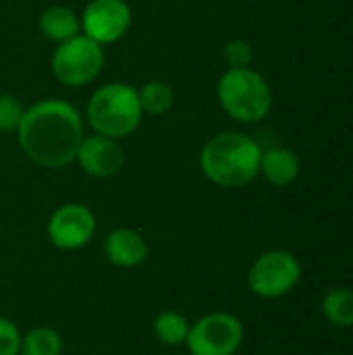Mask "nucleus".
Wrapping results in <instances>:
<instances>
[{
    "label": "nucleus",
    "mask_w": 353,
    "mask_h": 355,
    "mask_svg": "<svg viewBox=\"0 0 353 355\" xmlns=\"http://www.w3.org/2000/svg\"><path fill=\"white\" fill-rule=\"evenodd\" d=\"M17 137L21 150L33 164L64 168L75 162L83 139V119L71 102L46 98L25 108Z\"/></svg>",
    "instance_id": "nucleus-1"
},
{
    "label": "nucleus",
    "mask_w": 353,
    "mask_h": 355,
    "mask_svg": "<svg viewBox=\"0 0 353 355\" xmlns=\"http://www.w3.org/2000/svg\"><path fill=\"white\" fill-rule=\"evenodd\" d=\"M262 148L256 139L237 131H223L206 141L200 166L206 179L225 189L250 185L260 175Z\"/></svg>",
    "instance_id": "nucleus-2"
},
{
    "label": "nucleus",
    "mask_w": 353,
    "mask_h": 355,
    "mask_svg": "<svg viewBox=\"0 0 353 355\" xmlns=\"http://www.w3.org/2000/svg\"><path fill=\"white\" fill-rule=\"evenodd\" d=\"M144 116L139 94L133 85L112 81L98 87L87 102V123L94 133L123 139L135 133Z\"/></svg>",
    "instance_id": "nucleus-3"
},
{
    "label": "nucleus",
    "mask_w": 353,
    "mask_h": 355,
    "mask_svg": "<svg viewBox=\"0 0 353 355\" xmlns=\"http://www.w3.org/2000/svg\"><path fill=\"white\" fill-rule=\"evenodd\" d=\"M221 108L239 123H258L268 116L273 108V89L268 81L248 69H227L216 85Z\"/></svg>",
    "instance_id": "nucleus-4"
},
{
    "label": "nucleus",
    "mask_w": 353,
    "mask_h": 355,
    "mask_svg": "<svg viewBox=\"0 0 353 355\" xmlns=\"http://www.w3.org/2000/svg\"><path fill=\"white\" fill-rule=\"evenodd\" d=\"M50 67H52V75L62 85L83 87L102 73L104 50L98 42L79 33L56 46Z\"/></svg>",
    "instance_id": "nucleus-5"
},
{
    "label": "nucleus",
    "mask_w": 353,
    "mask_h": 355,
    "mask_svg": "<svg viewBox=\"0 0 353 355\" xmlns=\"http://www.w3.org/2000/svg\"><path fill=\"white\" fill-rule=\"evenodd\" d=\"M302 281V264L287 250H270L260 254L248 270V287L262 300H279L289 295Z\"/></svg>",
    "instance_id": "nucleus-6"
},
{
    "label": "nucleus",
    "mask_w": 353,
    "mask_h": 355,
    "mask_svg": "<svg viewBox=\"0 0 353 355\" xmlns=\"http://www.w3.org/2000/svg\"><path fill=\"white\" fill-rule=\"evenodd\" d=\"M243 324L229 312H210L189 327L187 349L191 355H235L243 345Z\"/></svg>",
    "instance_id": "nucleus-7"
},
{
    "label": "nucleus",
    "mask_w": 353,
    "mask_h": 355,
    "mask_svg": "<svg viewBox=\"0 0 353 355\" xmlns=\"http://www.w3.org/2000/svg\"><path fill=\"white\" fill-rule=\"evenodd\" d=\"M48 239L54 248L75 252L85 248L96 235V216L85 204H62L56 208L46 225Z\"/></svg>",
    "instance_id": "nucleus-8"
},
{
    "label": "nucleus",
    "mask_w": 353,
    "mask_h": 355,
    "mask_svg": "<svg viewBox=\"0 0 353 355\" xmlns=\"http://www.w3.org/2000/svg\"><path fill=\"white\" fill-rule=\"evenodd\" d=\"M79 21L83 35L100 46L114 44L131 27V6L125 0H92Z\"/></svg>",
    "instance_id": "nucleus-9"
},
{
    "label": "nucleus",
    "mask_w": 353,
    "mask_h": 355,
    "mask_svg": "<svg viewBox=\"0 0 353 355\" xmlns=\"http://www.w3.org/2000/svg\"><path fill=\"white\" fill-rule=\"evenodd\" d=\"M75 162L81 171L96 179H110L119 175L125 166V154L119 146V139L104 135H83Z\"/></svg>",
    "instance_id": "nucleus-10"
},
{
    "label": "nucleus",
    "mask_w": 353,
    "mask_h": 355,
    "mask_svg": "<svg viewBox=\"0 0 353 355\" xmlns=\"http://www.w3.org/2000/svg\"><path fill=\"white\" fill-rule=\"evenodd\" d=\"M148 241L135 229H112L104 239V256L117 268H135L148 258Z\"/></svg>",
    "instance_id": "nucleus-11"
},
{
    "label": "nucleus",
    "mask_w": 353,
    "mask_h": 355,
    "mask_svg": "<svg viewBox=\"0 0 353 355\" xmlns=\"http://www.w3.org/2000/svg\"><path fill=\"white\" fill-rule=\"evenodd\" d=\"M260 175L275 187H287L300 177V158L289 148H270L262 152Z\"/></svg>",
    "instance_id": "nucleus-12"
},
{
    "label": "nucleus",
    "mask_w": 353,
    "mask_h": 355,
    "mask_svg": "<svg viewBox=\"0 0 353 355\" xmlns=\"http://www.w3.org/2000/svg\"><path fill=\"white\" fill-rule=\"evenodd\" d=\"M40 31L44 33L46 40L62 44L81 31V21L75 15L73 8L62 6V4H52L42 10L40 15Z\"/></svg>",
    "instance_id": "nucleus-13"
},
{
    "label": "nucleus",
    "mask_w": 353,
    "mask_h": 355,
    "mask_svg": "<svg viewBox=\"0 0 353 355\" xmlns=\"http://www.w3.org/2000/svg\"><path fill=\"white\" fill-rule=\"evenodd\" d=\"M322 314L337 329H353V289L335 287L322 297Z\"/></svg>",
    "instance_id": "nucleus-14"
},
{
    "label": "nucleus",
    "mask_w": 353,
    "mask_h": 355,
    "mask_svg": "<svg viewBox=\"0 0 353 355\" xmlns=\"http://www.w3.org/2000/svg\"><path fill=\"white\" fill-rule=\"evenodd\" d=\"M189 327H191V322H189L181 312H175V310H164V312H160V314L156 316L154 324H152L156 339H158L162 345H169V347L185 345L187 335H189Z\"/></svg>",
    "instance_id": "nucleus-15"
},
{
    "label": "nucleus",
    "mask_w": 353,
    "mask_h": 355,
    "mask_svg": "<svg viewBox=\"0 0 353 355\" xmlns=\"http://www.w3.org/2000/svg\"><path fill=\"white\" fill-rule=\"evenodd\" d=\"M62 337L50 327H35L21 339L19 355H62Z\"/></svg>",
    "instance_id": "nucleus-16"
},
{
    "label": "nucleus",
    "mask_w": 353,
    "mask_h": 355,
    "mask_svg": "<svg viewBox=\"0 0 353 355\" xmlns=\"http://www.w3.org/2000/svg\"><path fill=\"white\" fill-rule=\"evenodd\" d=\"M137 94H139L141 110L152 114V116H160V114L169 112L173 108V102H175L173 87L166 81H160V79L144 83V87L137 89Z\"/></svg>",
    "instance_id": "nucleus-17"
},
{
    "label": "nucleus",
    "mask_w": 353,
    "mask_h": 355,
    "mask_svg": "<svg viewBox=\"0 0 353 355\" xmlns=\"http://www.w3.org/2000/svg\"><path fill=\"white\" fill-rule=\"evenodd\" d=\"M23 104L19 102V98H15L12 94H0V131L8 133V131H17L21 119H23Z\"/></svg>",
    "instance_id": "nucleus-18"
},
{
    "label": "nucleus",
    "mask_w": 353,
    "mask_h": 355,
    "mask_svg": "<svg viewBox=\"0 0 353 355\" xmlns=\"http://www.w3.org/2000/svg\"><path fill=\"white\" fill-rule=\"evenodd\" d=\"M225 60L229 69H248L254 60V48L246 40H231L225 46Z\"/></svg>",
    "instance_id": "nucleus-19"
},
{
    "label": "nucleus",
    "mask_w": 353,
    "mask_h": 355,
    "mask_svg": "<svg viewBox=\"0 0 353 355\" xmlns=\"http://www.w3.org/2000/svg\"><path fill=\"white\" fill-rule=\"evenodd\" d=\"M21 339L23 335L19 327L12 320L0 316V355H19Z\"/></svg>",
    "instance_id": "nucleus-20"
}]
</instances>
